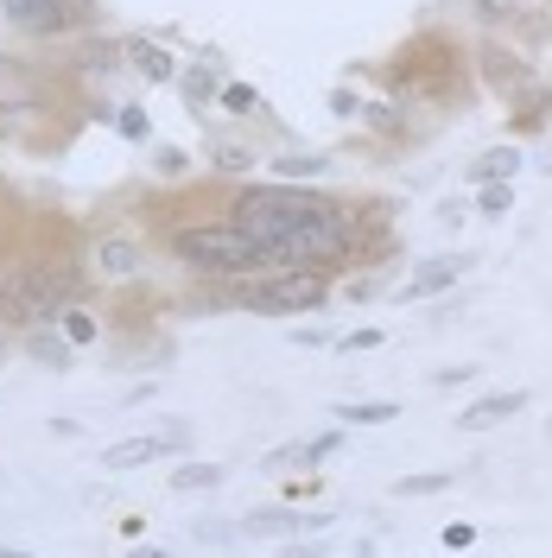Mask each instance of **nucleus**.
Returning <instances> with one entry per match:
<instances>
[{
	"mask_svg": "<svg viewBox=\"0 0 552 558\" xmlns=\"http://www.w3.org/2000/svg\"><path fill=\"white\" fill-rule=\"evenodd\" d=\"M76 298V266L71 261H20L0 273V331H33L64 318V305Z\"/></svg>",
	"mask_w": 552,
	"mask_h": 558,
	"instance_id": "obj_1",
	"label": "nucleus"
},
{
	"mask_svg": "<svg viewBox=\"0 0 552 558\" xmlns=\"http://www.w3.org/2000/svg\"><path fill=\"white\" fill-rule=\"evenodd\" d=\"M172 255H179L191 273H210V280H248V273H267V248H260L255 235L242 223H204V228H179V241H172Z\"/></svg>",
	"mask_w": 552,
	"mask_h": 558,
	"instance_id": "obj_2",
	"label": "nucleus"
},
{
	"mask_svg": "<svg viewBox=\"0 0 552 558\" xmlns=\"http://www.w3.org/2000/svg\"><path fill=\"white\" fill-rule=\"evenodd\" d=\"M324 298H331V273H318V266H267V273H248V286H242V305L260 318L318 311Z\"/></svg>",
	"mask_w": 552,
	"mask_h": 558,
	"instance_id": "obj_3",
	"label": "nucleus"
},
{
	"mask_svg": "<svg viewBox=\"0 0 552 558\" xmlns=\"http://www.w3.org/2000/svg\"><path fill=\"white\" fill-rule=\"evenodd\" d=\"M0 13L33 38H64L83 20V0H0Z\"/></svg>",
	"mask_w": 552,
	"mask_h": 558,
	"instance_id": "obj_4",
	"label": "nucleus"
},
{
	"mask_svg": "<svg viewBox=\"0 0 552 558\" xmlns=\"http://www.w3.org/2000/svg\"><path fill=\"white\" fill-rule=\"evenodd\" d=\"M172 445H184V432H159V438H127V445L102 450V470H140V463H159Z\"/></svg>",
	"mask_w": 552,
	"mask_h": 558,
	"instance_id": "obj_5",
	"label": "nucleus"
},
{
	"mask_svg": "<svg viewBox=\"0 0 552 558\" xmlns=\"http://www.w3.org/2000/svg\"><path fill=\"white\" fill-rule=\"evenodd\" d=\"M520 407H527V394H520V387H508V394H489V400H477L470 412H457V432H495V425H508Z\"/></svg>",
	"mask_w": 552,
	"mask_h": 558,
	"instance_id": "obj_6",
	"label": "nucleus"
},
{
	"mask_svg": "<svg viewBox=\"0 0 552 558\" xmlns=\"http://www.w3.org/2000/svg\"><path fill=\"white\" fill-rule=\"evenodd\" d=\"M464 273H470V261H464V255H457V261H432V266H419V273L406 280L401 298H432V293H444V286H457Z\"/></svg>",
	"mask_w": 552,
	"mask_h": 558,
	"instance_id": "obj_7",
	"label": "nucleus"
},
{
	"mask_svg": "<svg viewBox=\"0 0 552 558\" xmlns=\"http://www.w3.org/2000/svg\"><path fill=\"white\" fill-rule=\"evenodd\" d=\"M96 266H102V280H134L140 273V248L127 235H102L96 241Z\"/></svg>",
	"mask_w": 552,
	"mask_h": 558,
	"instance_id": "obj_8",
	"label": "nucleus"
},
{
	"mask_svg": "<svg viewBox=\"0 0 552 558\" xmlns=\"http://www.w3.org/2000/svg\"><path fill=\"white\" fill-rule=\"evenodd\" d=\"M0 109H38V76L13 58H0Z\"/></svg>",
	"mask_w": 552,
	"mask_h": 558,
	"instance_id": "obj_9",
	"label": "nucleus"
},
{
	"mask_svg": "<svg viewBox=\"0 0 552 558\" xmlns=\"http://www.w3.org/2000/svg\"><path fill=\"white\" fill-rule=\"evenodd\" d=\"M343 445V432H318V438H305V445H286L267 457V470H305V463H318V457H331Z\"/></svg>",
	"mask_w": 552,
	"mask_h": 558,
	"instance_id": "obj_10",
	"label": "nucleus"
},
{
	"mask_svg": "<svg viewBox=\"0 0 552 558\" xmlns=\"http://www.w3.org/2000/svg\"><path fill=\"white\" fill-rule=\"evenodd\" d=\"M127 58H134V71L147 76V83H179L172 51H165V45H152V38H134V45H127Z\"/></svg>",
	"mask_w": 552,
	"mask_h": 558,
	"instance_id": "obj_11",
	"label": "nucleus"
},
{
	"mask_svg": "<svg viewBox=\"0 0 552 558\" xmlns=\"http://www.w3.org/2000/svg\"><path fill=\"white\" fill-rule=\"evenodd\" d=\"M71 349H76L71 336H51L45 324H33V356L45 369H71Z\"/></svg>",
	"mask_w": 552,
	"mask_h": 558,
	"instance_id": "obj_12",
	"label": "nucleus"
},
{
	"mask_svg": "<svg viewBox=\"0 0 552 558\" xmlns=\"http://www.w3.org/2000/svg\"><path fill=\"white\" fill-rule=\"evenodd\" d=\"M324 514H286V508H267V514H248V533H293V526H318Z\"/></svg>",
	"mask_w": 552,
	"mask_h": 558,
	"instance_id": "obj_13",
	"label": "nucleus"
},
{
	"mask_svg": "<svg viewBox=\"0 0 552 558\" xmlns=\"http://www.w3.org/2000/svg\"><path fill=\"white\" fill-rule=\"evenodd\" d=\"M336 419L343 425H388V419H401V407L394 400H356V407H336Z\"/></svg>",
	"mask_w": 552,
	"mask_h": 558,
	"instance_id": "obj_14",
	"label": "nucleus"
},
{
	"mask_svg": "<svg viewBox=\"0 0 552 558\" xmlns=\"http://www.w3.org/2000/svg\"><path fill=\"white\" fill-rule=\"evenodd\" d=\"M515 172H520V152H515V147L482 152V165H477V178H482V185H489V178H508V185H515Z\"/></svg>",
	"mask_w": 552,
	"mask_h": 558,
	"instance_id": "obj_15",
	"label": "nucleus"
},
{
	"mask_svg": "<svg viewBox=\"0 0 552 558\" xmlns=\"http://www.w3.org/2000/svg\"><path fill=\"white\" fill-rule=\"evenodd\" d=\"M217 483H222L217 463H184V470H172V488H179V495H191V488H217Z\"/></svg>",
	"mask_w": 552,
	"mask_h": 558,
	"instance_id": "obj_16",
	"label": "nucleus"
},
{
	"mask_svg": "<svg viewBox=\"0 0 552 558\" xmlns=\"http://www.w3.org/2000/svg\"><path fill=\"white\" fill-rule=\"evenodd\" d=\"M457 483V470H432V476H401L394 495H444V488Z\"/></svg>",
	"mask_w": 552,
	"mask_h": 558,
	"instance_id": "obj_17",
	"label": "nucleus"
},
{
	"mask_svg": "<svg viewBox=\"0 0 552 558\" xmlns=\"http://www.w3.org/2000/svg\"><path fill=\"white\" fill-rule=\"evenodd\" d=\"M515 210V190H508V178H489L482 185V216H508Z\"/></svg>",
	"mask_w": 552,
	"mask_h": 558,
	"instance_id": "obj_18",
	"label": "nucleus"
},
{
	"mask_svg": "<svg viewBox=\"0 0 552 558\" xmlns=\"http://www.w3.org/2000/svg\"><path fill=\"white\" fill-rule=\"evenodd\" d=\"M273 172H280V178H318V172H324V159L298 152V159H273Z\"/></svg>",
	"mask_w": 552,
	"mask_h": 558,
	"instance_id": "obj_19",
	"label": "nucleus"
},
{
	"mask_svg": "<svg viewBox=\"0 0 552 558\" xmlns=\"http://www.w3.org/2000/svg\"><path fill=\"white\" fill-rule=\"evenodd\" d=\"M96 331H102V324H96L89 311H71V305H64V336H71V343H96Z\"/></svg>",
	"mask_w": 552,
	"mask_h": 558,
	"instance_id": "obj_20",
	"label": "nucleus"
},
{
	"mask_svg": "<svg viewBox=\"0 0 552 558\" xmlns=\"http://www.w3.org/2000/svg\"><path fill=\"white\" fill-rule=\"evenodd\" d=\"M184 96H191V109H204V102L217 96V76L210 71H184Z\"/></svg>",
	"mask_w": 552,
	"mask_h": 558,
	"instance_id": "obj_21",
	"label": "nucleus"
},
{
	"mask_svg": "<svg viewBox=\"0 0 552 558\" xmlns=\"http://www.w3.org/2000/svg\"><path fill=\"white\" fill-rule=\"evenodd\" d=\"M489 76H495V89H520V83H527V76H520V64H515V58L502 64V51H489Z\"/></svg>",
	"mask_w": 552,
	"mask_h": 558,
	"instance_id": "obj_22",
	"label": "nucleus"
},
{
	"mask_svg": "<svg viewBox=\"0 0 552 558\" xmlns=\"http://www.w3.org/2000/svg\"><path fill=\"white\" fill-rule=\"evenodd\" d=\"M222 109H229V114H255L260 102H255V89H248V83H229V89H222Z\"/></svg>",
	"mask_w": 552,
	"mask_h": 558,
	"instance_id": "obj_23",
	"label": "nucleus"
},
{
	"mask_svg": "<svg viewBox=\"0 0 552 558\" xmlns=\"http://www.w3.org/2000/svg\"><path fill=\"white\" fill-rule=\"evenodd\" d=\"M248 165H255L248 147H217V172H248Z\"/></svg>",
	"mask_w": 552,
	"mask_h": 558,
	"instance_id": "obj_24",
	"label": "nucleus"
},
{
	"mask_svg": "<svg viewBox=\"0 0 552 558\" xmlns=\"http://www.w3.org/2000/svg\"><path fill=\"white\" fill-rule=\"evenodd\" d=\"M114 121H121V134H127V140H147V134H152V121L140 109H121Z\"/></svg>",
	"mask_w": 552,
	"mask_h": 558,
	"instance_id": "obj_25",
	"label": "nucleus"
},
{
	"mask_svg": "<svg viewBox=\"0 0 552 558\" xmlns=\"http://www.w3.org/2000/svg\"><path fill=\"white\" fill-rule=\"evenodd\" d=\"M368 349H381V331H356V336H343V356H368Z\"/></svg>",
	"mask_w": 552,
	"mask_h": 558,
	"instance_id": "obj_26",
	"label": "nucleus"
},
{
	"mask_svg": "<svg viewBox=\"0 0 552 558\" xmlns=\"http://www.w3.org/2000/svg\"><path fill=\"white\" fill-rule=\"evenodd\" d=\"M470 540H477V533H470V526H464V521H457V526H444V546H457V553H464Z\"/></svg>",
	"mask_w": 552,
	"mask_h": 558,
	"instance_id": "obj_27",
	"label": "nucleus"
},
{
	"mask_svg": "<svg viewBox=\"0 0 552 558\" xmlns=\"http://www.w3.org/2000/svg\"><path fill=\"white\" fill-rule=\"evenodd\" d=\"M159 172H184V152L179 147H159Z\"/></svg>",
	"mask_w": 552,
	"mask_h": 558,
	"instance_id": "obj_28",
	"label": "nucleus"
},
{
	"mask_svg": "<svg viewBox=\"0 0 552 558\" xmlns=\"http://www.w3.org/2000/svg\"><path fill=\"white\" fill-rule=\"evenodd\" d=\"M470 374H477L470 362H457V369H444V374H439V387H457V381H470Z\"/></svg>",
	"mask_w": 552,
	"mask_h": 558,
	"instance_id": "obj_29",
	"label": "nucleus"
},
{
	"mask_svg": "<svg viewBox=\"0 0 552 558\" xmlns=\"http://www.w3.org/2000/svg\"><path fill=\"white\" fill-rule=\"evenodd\" d=\"M547 432H552V425H547Z\"/></svg>",
	"mask_w": 552,
	"mask_h": 558,
	"instance_id": "obj_30",
	"label": "nucleus"
}]
</instances>
